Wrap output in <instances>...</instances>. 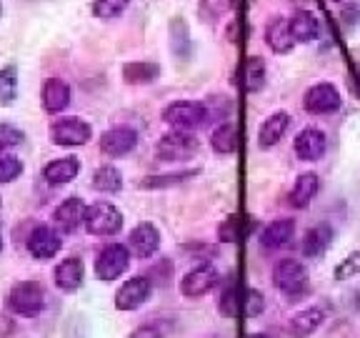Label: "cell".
Instances as JSON below:
<instances>
[{
    "label": "cell",
    "instance_id": "cell-1",
    "mask_svg": "<svg viewBox=\"0 0 360 338\" xmlns=\"http://www.w3.org/2000/svg\"><path fill=\"white\" fill-rule=\"evenodd\" d=\"M45 303H48V293H45L43 283H38V281L15 283L6 299L8 311L15 315H25V318L38 315L40 311L45 308Z\"/></svg>",
    "mask_w": 360,
    "mask_h": 338
},
{
    "label": "cell",
    "instance_id": "cell-2",
    "mask_svg": "<svg viewBox=\"0 0 360 338\" xmlns=\"http://www.w3.org/2000/svg\"><path fill=\"white\" fill-rule=\"evenodd\" d=\"M83 225L90 236H101V238L115 236V233H120V228H123V213H120L112 203L98 201V203H93V206H88Z\"/></svg>",
    "mask_w": 360,
    "mask_h": 338
},
{
    "label": "cell",
    "instance_id": "cell-3",
    "mask_svg": "<svg viewBox=\"0 0 360 338\" xmlns=\"http://www.w3.org/2000/svg\"><path fill=\"white\" fill-rule=\"evenodd\" d=\"M205 118H208V108L198 101H175L165 106L163 111V120L170 128L188 130V133H193L198 125L205 123Z\"/></svg>",
    "mask_w": 360,
    "mask_h": 338
},
{
    "label": "cell",
    "instance_id": "cell-4",
    "mask_svg": "<svg viewBox=\"0 0 360 338\" xmlns=\"http://www.w3.org/2000/svg\"><path fill=\"white\" fill-rule=\"evenodd\" d=\"M273 286L285 296H298L308 286V268L295 258H283L273 265Z\"/></svg>",
    "mask_w": 360,
    "mask_h": 338
},
{
    "label": "cell",
    "instance_id": "cell-5",
    "mask_svg": "<svg viewBox=\"0 0 360 338\" xmlns=\"http://www.w3.org/2000/svg\"><path fill=\"white\" fill-rule=\"evenodd\" d=\"M200 143L193 133L188 130H170L165 133L155 146L158 161H186V158L195 156Z\"/></svg>",
    "mask_w": 360,
    "mask_h": 338
},
{
    "label": "cell",
    "instance_id": "cell-6",
    "mask_svg": "<svg viewBox=\"0 0 360 338\" xmlns=\"http://www.w3.org/2000/svg\"><path fill=\"white\" fill-rule=\"evenodd\" d=\"M130 265V248L123 243H108L96 258V276L98 281H115L128 270Z\"/></svg>",
    "mask_w": 360,
    "mask_h": 338
},
{
    "label": "cell",
    "instance_id": "cell-7",
    "mask_svg": "<svg viewBox=\"0 0 360 338\" xmlns=\"http://www.w3.org/2000/svg\"><path fill=\"white\" fill-rule=\"evenodd\" d=\"M48 135H51V143H56V146L75 148L85 146L93 138V128L80 118H58L51 123Z\"/></svg>",
    "mask_w": 360,
    "mask_h": 338
},
{
    "label": "cell",
    "instance_id": "cell-8",
    "mask_svg": "<svg viewBox=\"0 0 360 338\" xmlns=\"http://www.w3.org/2000/svg\"><path fill=\"white\" fill-rule=\"evenodd\" d=\"M220 281V273L213 263H200L195 268H191L180 281V293L186 299H200L205 293H210Z\"/></svg>",
    "mask_w": 360,
    "mask_h": 338
},
{
    "label": "cell",
    "instance_id": "cell-9",
    "mask_svg": "<svg viewBox=\"0 0 360 338\" xmlns=\"http://www.w3.org/2000/svg\"><path fill=\"white\" fill-rule=\"evenodd\" d=\"M340 106H343V98L333 83H315L313 88L305 90L303 108L313 115H328L340 111Z\"/></svg>",
    "mask_w": 360,
    "mask_h": 338
},
{
    "label": "cell",
    "instance_id": "cell-10",
    "mask_svg": "<svg viewBox=\"0 0 360 338\" xmlns=\"http://www.w3.org/2000/svg\"><path fill=\"white\" fill-rule=\"evenodd\" d=\"M25 248H28V254L33 256V258L48 261L63 248V238L51 225H35L33 231H30L28 241H25Z\"/></svg>",
    "mask_w": 360,
    "mask_h": 338
},
{
    "label": "cell",
    "instance_id": "cell-11",
    "mask_svg": "<svg viewBox=\"0 0 360 338\" xmlns=\"http://www.w3.org/2000/svg\"><path fill=\"white\" fill-rule=\"evenodd\" d=\"M153 283L146 276H135L120 286V291L115 293V308L118 311H135L141 308L148 299H150Z\"/></svg>",
    "mask_w": 360,
    "mask_h": 338
},
{
    "label": "cell",
    "instance_id": "cell-12",
    "mask_svg": "<svg viewBox=\"0 0 360 338\" xmlns=\"http://www.w3.org/2000/svg\"><path fill=\"white\" fill-rule=\"evenodd\" d=\"M135 146H138V133L128 125H118V128H110L101 135V151L110 158L128 156Z\"/></svg>",
    "mask_w": 360,
    "mask_h": 338
},
{
    "label": "cell",
    "instance_id": "cell-13",
    "mask_svg": "<svg viewBox=\"0 0 360 338\" xmlns=\"http://www.w3.org/2000/svg\"><path fill=\"white\" fill-rule=\"evenodd\" d=\"M328 148V138L326 133H323L321 128H305L298 133V138H295V143H292V151H295V156L300 158V161H308V163H313V161H321L323 153H326Z\"/></svg>",
    "mask_w": 360,
    "mask_h": 338
},
{
    "label": "cell",
    "instance_id": "cell-14",
    "mask_svg": "<svg viewBox=\"0 0 360 338\" xmlns=\"http://www.w3.org/2000/svg\"><path fill=\"white\" fill-rule=\"evenodd\" d=\"M128 248L138 258H150V256H155L158 248H160V233H158V228L153 223L143 220V223H138L130 231Z\"/></svg>",
    "mask_w": 360,
    "mask_h": 338
},
{
    "label": "cell",
    "instance_id": "cell-15",
    "mask_svg": "<svg viewBox=\"0 0 360 338\" xmlns=\"http://www.w3.org/2000/svg\"><path fill=\"white\" fill-rule=\"evenodd\" d=\"M85 203L80 198H65L53 213V220L60 228V233H75L80 228V223H85Z\"/></svg>",
    "mask_w": 360,
    "mask_h": 338
},
{
    "label": "cell",
    "instance_id": "cell-16",
    "mask_svg": "<svg viewBox=\"0 0 360 338\" xmlns=\"http://www.w3.org/2000/svg\"><path fill=\"white\" fill-rule=\"evenodd\" d=\"M333 243V228L330 223H318L310 231H305L303 241H300V254L305 258H321Z\"/></svg>",
    "mask_w": 360,
    "mask_h": 338
},
{
    "label": "cell",
    "instance_id": "cell-17",
    "mask_svg": "<svg viewBox=\"0 0 360 338\" xmlns=\"http://www.w3.org/2000/svg\"><path fill=\"white\" fill-rule=\"evenodd\" d=\"M295 238V220L292 218H278L268 223L260 233V246L273 251V248H283Z\"/></svg>",
    "mask_w": 360,
    "mask_h": 338
},
{
    "label": "cell",
    "instance_id": "cell-18",
    "mask_svg": "<svg viewBox=\"0 0 360 338\" xmlns=\"http://www.w3.org/2000/svg\"><path fill=\"white\" fill-rule=\"evenodd\" d=\"M288 125H290V115H288L285 111H278V113H273V115H268L258 130V146L263 148V151L278 146L281 138L285 135Z\"/></svg>",
    "mask_w": 360,
    "mask_h": 338
},
{
    "label": "cell",
    "instance_id": "cell-19",
    "mask_svg": "<svg viewBox=\"0 0 360 338\" xmlns=\"http://www.w3.org/2000/svg\"><path fill=\"white\" fill-rule=\"evenodd\" d=\"M323 321H326V313L321 308L310 306V308H303L292 315L290 323H288V333L292 338H308L323 326Z\"/></svg>",
    "mask_w": 360,
    "mask_h": 338
},
{
    "label": "cell",
    "instance_id": "cell-20",
    "mask_svg": "<svg viewBox=\"0 0 360 338\" xmlns=\"http://www.w3.org/2000/svg\"><path fill=\"white\" fill-rule=\"evenodd\" d=\"M80 173V161L75 156H65L58 158V161H51V163L43 168V178L51 183V186H65L73 178H78Z\"/></svg>",
    "mask_w": 360,
    "mask_h": 338
},
{
    "label": "cell",
    "instance_id": "cell-21",
    "mask_svg": "<svg viewBox=\"0 0 360 338\" xmlns=\"http://www.w3.org/2000/svg\"><path fill=\"white\" fill-rule=\"evenodd\" d=\"M83 273H85V265L80 258H75V256H70V258L60 261V263L56 265V286L60 288V291H78L80 283H83Z\"/></svg>",
    "mask_w": 360,
    "mask_h": 338
},
{
    "label": "cell",
    "instance_id": "cell-22",
    "mask_svg": "<svg viewBox=\"0 0 360 338\" xmlns=\"http://www.w3.org/2000/svg\"><path fill=\"white\" fill-rule=\"evenodd\" d=\"M70 103V85L60 78H48L43 85V108L48 113H60Z\"/></svg>",
    "mask_w": 360,
    "mask_h": 338
},
{
    "label": "cell",
    "instance_id": "cell-23",
    "mask_svg": "<svg viewBox=\"0 0 360 338\" xmlns=\"http://www.w3.org/2000/svg\"><path fill=\"white\" fill-rule=\"evenodd\" d=\"M318 191H321V178L318 175L315 173L298 175V180H295V186L290 191V206L292 208H308L310 203H313V198L318 196Z\"/></svg>",
    "mask_w": 360,
    "mask_h": 338
},
{
    "label": "cell",
    "instance_id": "cell-24",
    "mask_svg": "<svg viewBox=\"0 0 360 338\" xmlns=\"http://www.w3.org/2000/svg\"><path fill=\"white\" fill-rule=\"evenodd\" d=\"M321 33V23L310 11H298L290 18V35L295 43H310Z\"/></svg>",
    "mask_w": 360,
    "mask_h": 338
},
{
    "label": "cell",
    "instance_id": "cell-25",
    "mask_svg": "<svg viewBox=\"0 0 360 338\" xmlns=\"http://www.w3.org/2000/svg\"><path fill=\"white\" fill-rule=\"evenodd\" d=\"M265 43L270 45L273 53H290L292 45H295V40L290 35V23L281 20V18L270 20L268 28H265Z\"/></svg>",
    "mask_w": 360,
    "mask_h": 338
},
{
    "label": "cell",
    "instance_id": "cell-26",
    "mask_svg": "<svg viewBox=\"0 0 360 338\" xmlns=\"http://www.w3.org/2000/svg\"><path fill=\"white\" fill-rule=\"evenodd\" d=\"M160 75V65L150 61H133L123 65V80L128 85H148Z\"/></svg>",
    "mask_w": 360,
    "mask_h": 338
},
{
    "label": "cell",
    "instance_id": "cell-27",
    "mask_svg": "<svg viewBox=\"0 0 360 338\" xmlns=\"http://www.w3.org/2000/svg\"><path fill=\"white\" fill-rule=\"evenodd\" d=\"M170 51H173V56L178 61H188L191 58V33H188L186 20H180V18L170 20Z\"/></svg>",
    "mask_w": 360,
    "mask_h": 338
},
{
    "label": "cell",
    "instance_id": "cell-28",
    "mask_svg": "<svg viewBox=\"0 0 360 338\" xmlns=\"http://www.w3.org/2000/svg\"><path fill=\"white\" fill-rule=\"evenodd\" d=\"M210 148L218 156H233L238 148V130L233 123H220L210 135Z\"/></svg>",
    "mask_w": 360,
    "mask_h": 338
},
{
    "label": "cell",
    "instance_id": "cell-29",
    "mask_svg": "<svg viewBox=\"0 0 360 338\" xmlns=\"http://www.w3.org/2000/svg\"><path fill=\"white\" fill-rule=\"evenodd\" d=\"M90 186L101 193H118L120 188H123V175H120V170L115 168V165H101V168H96V173H93Z\"/></svg>",
    "mask_w": 360,
    "mask_h": 338
},
{
    "label": "cell",
    "instance_id": "cell-30",
    "mask_svg": "<svg viewBox=\"0 0 360 338\" xmlns=\"http://www.w3.org/2000/svg\"><path fill=\"white\" fill-rule=\"evenodd\" d=\"M198 175L195 168L183 170V173H165V175H148V178L138 180V188H146V191H158V188H168V186H178L183 180Z\"/></svg>",
    "mask_w": 360,
    "mask_h": 338
},
{
    "label": "cell",
    "instance_id": "cell-31",
    "mask_svg": "<svg viewBox=\"0 0 360 338\" xmlns=\"http://www.w3.org/2000/svg\"><path fill=\"white\" fill-rule=\"evenodd\" d=\"M18 98V70L15 65L0 68V106H13Z\"/></svg>",
    "mask_w": 360,
    "mask_h": 338
},
{
    "label": "cell",
    "instance_id": "cell-32",
    "mask_svg": "<svg viewBox=\"0 0 360 338\" xmlns=\"http://www.w3.org/2000/svg\"><path fill=\"white\" fill-rule=\"evenodd\" d=\"M265 83V63L260 56H250L245 61V90L258 93Z\"/></svg>",
    "mask_w": 360,
    "mask_h": 338
},
{
    "label": "cell",
    "instance_id": "cell-33",
    "mask_svg": "<svg viewBox=\"0 0 360 338\" xmlns=\"http://www.w3.org/2000/svg\"><path fill=\"white\" fill-rule=\"evenodd\" d=\"M130 0H93V15L101 20H112L128 8Z\"/></svg>",
    "mask_w": 360,
    "mask_h": 338
},
{
    "label": "cell",
    "instance_id": "cell-34",
    "mask_svg": "<svg viewBox=\"0 0 360 338\" xmlns=\"http://www.w3.org/2000/svg\"><path fill=\"white\" fill-rule=\"evenodd\" d=\"M231 6L233 0H200L198 11H200V15L205 20H218L220 15H225V13L231 11Z\"/></svg>",
    "mask_w": 360,
    "mask_h": 338
},
{
    "label": "cell",
    "instance_id": "cell-35",
    "mask_svg": "<svg viewBox=\"0 0 360 338\" xmlns=\"http://www.w3.org/2000/svg\"><path fill=\"white\" fill-rule=\"evenodd\" d=\"M360 273V251H353L348 258H343V263L335 268V281H348V278Z\"/></svg>",
    "mask_w": 360,
    "mask_h": 338
},
{
    "label": "cell",
    "instance_id": "cell-36",
    "mask_svg": "<svg viewBox=\"0 0 360 338\" xmlns=\"http://www.w3.org/2000/svg\"><path fill=\"white\" fill-rule=\"evenodd\" d=\"M22 173V163L15 156H0V183H11Z\"/></svg>",
    "mask_w": 360,
    "mask_h": 338
},
{
    "label": "cell",
    "instance_id": "cell-37",
    "mask_svg": "<svg viewBox=\"0 0 360 338\" xmlns=\"http://www.w3.org/2000/svg\"><path fill=\"white\" fill-rule=\"evenodd\" d=\"M18 143H22V130L11 123H0V151L15 148Z\"/></svg>",
    "mask_w": 360,
    "mask_h": 338
},
{
    "label": "cell",
    "instance_id": "cell-38",
    "mask_svg": "<svg viewBox=\"0 0 360 338\" xmlns=\"http://www.w3.org/2000/svg\"><path fill=\"white\" fill-rule=\"evenodd\" d=\"M218 308H220V313L228 315V318H236V313H238V299H236V286H233V283L228 288H225V293L220 296Z\"/></svg>",
    "mask_w": 360,
    "mask_h": 338
},
{
    "label": "cell",
    "instance_id": "cell-39",
    "mask_svg": "<svg viewBox=\"0 0 360 338\" xmlns=\"http://www.w3.org/2000/svg\"><path fill=\"white\" fill-rule=\"evenodd\" d=\"M263 308H265L263 293H258V291H248V299H245V313L250 315V318H255V315H258Z\"/></svg>",
    "mask_w": 360,
    "mask_h": 338
},
{
    "label": "cell",
    "instance_id": "cell-40",
    "mask_svg": "<svg viewBox=\"0 0 360 338\" xmlns=\"http://www.w3.org/2000/svg\"><path fill=\"white\" fill-rule=\"evenodd\" d=\"M128 338H163V331L158 326H153V323H143L135 331H130Z\"/></svg>",
    "mask_w": 360,
    "mask_h": 338
},
{
    "label": "cell",
    "instance_id": "cell-41",
    "mask_svg": "<svg viewBox=\"0 0 360 338\" xmlns=\"http://www.w3.org/2000/svg\"><path fill=\"white\" fill-rule=\"evenodd\" d=\"M218 236H220V241H225V243L236 241V238H238V233H236V215H228V220H225V223L218 228Z\"/></svg>",
    "mask_w": 360,
    "mask_h": 338
},
{
    "label": "cell",
    "instance_id": "cell-42",
    "mask_svg": "<svg viewBox=\"0 0 360 338\" xmlns=\"http://www.w3.org/2000/svg\"><path fill=\"white\" fill-rule=\"evenodd\" d=\"M248 338H270V336H265V333H250Z\"/></svg>",
    "mask_w": 360,
    "mask_h": 338
},
{
    "label": "cell",
    "instance_id": "cell-43",
    "mask_svg": "<svg viewBox=\"0 0 360 338\" xmlns=\"http://www.w3.org/2000/svg\"><path fill=\"white\" fill-rule=\"evenodd\" d=\"M355 73H358V78H360V63H358V65H355Z\"/></svg>",
    "mask_w": 360,
    "mask_h": 338
},
{
    "label": "cell",
    "instance_id": "cell-44",
    "mask_svg": "<svg viewBox=\"0 0 360 338\" xmlns=\"http://www.w3.org/2000/svg\"><path fill=\"white\" fill-rule=\"evenodd\" d=\"M0 251H3V241H0Z\"/></svg>",
    "mask_w": 360,
    "mask_h": 338
},
{
    "label": "cell",
    "instance_id": "cell-45",
    "mask_svg": "<svg viewBox=\"0 0 360 338\" xmlns=\"http://www.w3.org/2000/svg\"><path fill=\"white\" fill-rule=\"evenodd\" d=\"M210 338H218V336H210Z\"/></svg>",
    "mask_w": 360,
    "mask_h": 338
}]
</instances>
